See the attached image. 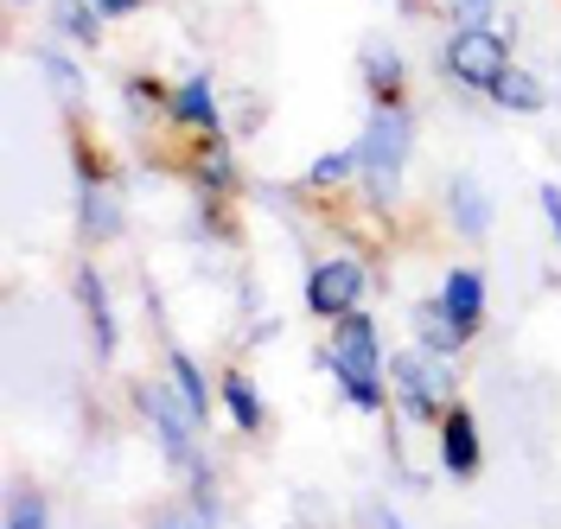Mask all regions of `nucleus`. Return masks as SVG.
I'll use <instances>...</instances> for the list:
<instances>
[{
  "instance_id": "39448f33",
  "label": "nucleus",
  "mask_w": 561,
  "mask_h": 529,
  "mask_svg": "<svg viewBox=\"0 0 561 529\" xmlns=\"http://www.w3.org/2000/svg\"><path fill=\"white\" fill-rule=\"evenodd\" d=\"M135 402H140V415H147V427H153V440H160V453L173 459L179 472H192L198 465V447H192V409L179 402V389L173 383H140L135 389Z\"/></svg>"
},
{
  "instance_id": "a211bd4d",
  "label": "nucleus",
  "mask_w": 561,
  "mask_h": 529,
  "mask_svg": "<svg viewBox=\"0 0 561 529\" xmlns=\"http://www.w3.org/2000/svg\"><path fill=\"white\" fill-rule=\"evenodd\" d=\"M198 192H205V198L237 192V160H230V141H224V135H205V153H198Z\"/></svg>"
},
{
  "instance_id": "ddd939ff",
  "label": "nucleus",
  "mask_w": 561,
  "mask_h": 529,
  "mask_svg": "<svg viewBox=\"0 0 561 529\" xmlns=\"http://www.w3.org/2000/svg\"><path fill=\"white\" fill-rule=\"evenodd\" d=\"M409 319H415L421 352H434V357H459V345H466V332H459V325H454V313L440 307V294H434V300H415V307H409Z\"/></svg>"
},
{
  "instance_id": "bb28decb",
  "label": "nucleus",
  "mask_w": 561,
  "mask_h": 529,
  "mask_svg": "<svg viewBox=\"0 0 561 529\" xmlns=\"http://www.w3.org/2000/svg\"><path fill=\"white\" fill-rule=\"evenodd\" d=\"M370 524H377V529H409L396 510H389V504H370Z\"/></svg>"
},
{
  "instance_id": "aec40b11",
  "label": "nucleus",
  "mask_w": 561,
  "mask_h": 529,
  "mask_svg": "<svg viewBox=\"0 0 561 529\" xmlns=\"http://www.w3.org/2000/svg\"><path fill=\"white\" fill-rule=\"evenodd\" d=\"M38 71H45V83L58 90V103L65 108H83V71L70 65L65 51H38Z\"/></svg>"
},
{
  "instance_id": "412c9836",
  "label": "nucleus",
  "mask_w": 561,
  "mask_h": 529,
  "mask_svg": "<svg viewBox=\"0 0 561 529\" xmlns=\"http://www.w3.org/2000/svg\"><path fill=\"white\" fill-rule=\"evenodd\" d=\"M364 173V153H357V141L339 147V153H325V160H313L307 166V185H345V179Z\"/></svg>"
},
{
  "instance_id": "0eeeda50",
  "label": "nucleus",
  "mask_w": 561,
  "mask_h": 529,
  "mask_svg": "<svg viewBox=\"0 0 561 529\" xmlns=\"http://www.w3.org/2000/svg\"><path fill=\"white\" fill-rule=\"evenodd\" d=\"M77 230L96 237V243H115L122 237V198L96 166H90V147L77 141Z\"/></svg>"
},
{
  "instance_id": "5701e85b",
  "label": "nucleus",
  "mask_w": 561,
  "mask_h": 529,
  "mask_svg": "<svg viewBox=\"0 0 561 529\" xmlns=\"http://www.w3.org/2000/svg\"><path fill=\"white\" fill-rule=\"evenodd\" d=\"M7 529H51V517H45V497L20 492V497H13V510H7Z\"/></svg>"
},
{
  "instance_id": "b1692460",
  "label": "nucleus",
  "mask_w": 561,
  "mask_h": 529,
  "mask_svg": "<svg viewBox=\"0 0 561 529\" xmlns=\"http://www.w3.org/2000/svg\"><path fill=\"white\" fill-rule=\"evenodd\" d=\"M536 205H542V223L556 230V243H561V185H556V179H549V185L536 192Z\"/></svg>"
},
{
  "instance_id": "f3484780",
  "label": "nucleus",
  "mask_w": 561,
  "mask_h": 529,
  "mask_svg": "<svg viewBox=\"0 0 561 529\" xmlns=\"http://www.w3.org/2000/svg\"><path fill=\"white\" fill-rule=\"evenodd\" d=\"M51 26L70 38V45H103V13L90 7V0H51Z\"/></svg>"
},
{
  "instance_id": "cd10ccee",
  "label": "nucleus",
  "mask_w": 561,
  "mask_h": 529,
  "mask_svg": "<svg viewBox=\"0 0 561 529\" xmlns=\"http://www.w3.org/2000/svg\"><path fill=\"white\" fill-rule=\"evenodd\" d=\"M13 7H26V0H13Z\"/></svg>"
},
{
  "instance_id": "6e6552de",
  "label": "nucleus",
  "mask_w": 561,
  "mask_h": 529,
  "mask_svg": "<svg viewBox=\"0 0 561 529\" xmlns=\"http://www.w3.org/2000/svg\"><path fill=\"white\" fill-rule=\"evenodd\" d=\"M485 465V447H479V422H472V409H447L440 415V472L447 479H472Z\"/></svg>"
},
{
  "instance_id": "4be33fe9",
  "label": "nucleus",
  "mask_w": 561,
  "mask_h": 529,
  "mask_svg": "<svg viewBox=\"0 0 561 529\" xmlns=\"http://www.w3.org/2000/svg\"><path fill=\"white\" fill-rule=\"evenodd\" d=\"M122 96H128V115H167V103H173V90H160V83H153V77H128V83H122Z\"/></svg>"
},
{
  "instance_id": "f8f14e48",
  "label": "nucleus",
  "mask_w": 561,
  "mask_h": 529,
  "mask_svg": "<svg viewBox=\"0 0 561 529\" xmlns=\"http://www.w3.org/2000/svg\"><path fill=\"white\" fill-rule=\"evenodd\" d=\"M179 128H198V135H217V122H224V108H217V90H210L205 71H192L185 83L173 90V103H167Z\"/></svg>"
},
{
  "instance_id": "1a4fd4ad",
  "label": "nucleus",
  "mask_w": 561,
  "mask_h": 529,
  "mask_svg": "<svg viewBox=\"0 0 561 529\" xmlns=\"http://www.w3.org/2000/svg\"><path fill=\"white\" fill-rule=\"evenodd\" d=\"M77 307H83V325H90V345H96V364H108L115 357V345H122V332H115V307H108V281L83 262L77 268Z\"/></svg>"
},
{
  "instance_id": "2eb2a0df",
  "label": "nucleus",
  "mask_w": 561,
  "mask_h": 529,
  "mask_svg": "<svg viewBox=\"0 0 561 529\" xmlns=\"http://www.w3.org/2000/svg\"><path fill=\"white\" fill-rule=\"evenodd\" d=\"M485 96H491L497 108H511V115H542V108H549V90H542V77L524 71V65H511V71L497 77Z\"/></svg>"
},
{
  "instance_id": "4468645a",
  "label": "nucleus",
  "mask_w": 561,
  "mask_h": 529,
  "mask_svg": "<svg viewBox=\"0 0 561 529\" xmlns=\"http://www.w3.org/2000/svg\"><path fill=\"white\" fill-rule=\"evenodd\" d=\"M402 83H409V58H402V51H383V45H370V51H364V90H370V103L396 108L402 103Z\"/></svg>"
},
{
  "instance_id": "7ed1b4c3",
  "label": "nucleus",
  "mask_w": 561,
  "mask_h": 529,
  "mask_svg": "<svg viewBox=\"0 0 561 529\" xmlns=\"http://www.w3.org/2000/svg\"><path fill=\"white\" fill-rule=\"evenodd\" d=\"M389 389H396V402H402V415L409 422H434L454 409V357H434L409 345V352L389 357Z\"/></svg>"
},
{
  "instance_id": "9d476101",
  "label": "nucleus",
  "mask_w": 561,
  "mask_h": 529,
  "mask_svg": "<svg viewBox=\"0 0 561 529\" xmlns=\"http://www.w3.org/2000/svg\"><path fill=\"white\" fill-rule=\"evenodd\" d=\"M447 217H454V230L466 237V243H485V230H491V198H485V185L472 173H454L447 179Z\"/></svg>"
},
{
  "instance_id": "a878e982",
  "label": "nucleus",
  "mask_w": 561,
  "mask_h": 529,
  "mask_svg": "<svg viewBox=\"0 0 561 529\" xmlns=\"http://www.w3.org/2000/svg\"><path fill=\"white\" fill-rule=\"evenodd\" d=\"M103 20H128V13H140V0H90Z\"/></svg>"
},
{
  "instance_id": "20e7f679",
  "label": "nucleus",
  "mask_w": 561,
  "mask_h": 529,
  "mask_svg": "<svg viewBox=\"0 0 561 529\" xmlns=\"http://www.w3.org/2000/svg\"><path fill=\"white\" fill-rule=\"evenodd\" d=\"M440 65H447V77L466 83V90H491L497 77L511 71V38L491 33V26H454Z\"/></svg>"
},
{
  "instance_id": "dca6fc26",
  "label": "nucleus",
  "mask_w": 561,
  "mask_h": 529,
  "mask_svg": "<svg viewBox=\"0 0 561 529\" xmlns=\"http://www.w3.org/2000/svg\"><path fill=\"white\" fill-rule=\"evenodd\" d=\"M167 383H173L179 402L192 409V422L205 427V415H210V383H205V370H198V357H192V352H167Z\"/></svg>"
},
{
  "instance_id": "393cba45",
  "label": "nucleus",
  "mask_w": 561,
  "mask_h": 529,
  "mask_svg": "<svg viewBox=\"0 0 561 529\" xmlns=\"http://www.w3.org/2000/svg\"><path fill=\"white\" fill-rule=\"evenodd\" d=\"M262 115H268V108L255 103V96H243V108H237V135H255V128H262Z\"/></svg>"
},
{
  "instance_id": "f03ea898",
  "label": "nucleus",
  "mask_w": 561,
  "mask_h": 529,
  "mask_svg": "<svg viewBox=\"0 0 561 529\" xmlns=\"http://www.w3.org/2000/svg\"><path fill=\"white\" fill-rule=\"evenodd\" d=\"M409 147H415V122H409V103L396 108H370V122H364V135H357V153H364V185H370V198L389 205L396 198V185L409 173Z\"/></svg>"
},
{
  "instance_id": "423d86ee",
  "label": "nucleus",
  "mask_w": 561,
  "mask_h": 529,
  "mask_svg": "<svg viewBox=\"0 0 561 529\" xmlns=\"http://www.w3.org/2000/svg\"><path fill=\"white\" fill-rule=\"evenodd\" d=\"M364 287H370L364 262H357V255H332V262H319L313 275H307V313L313 319L357 313V307H364Z\"/></svg>"
},
{
  "instance_id": "9b49d317",
  "label": "nucleus",
  "mask_w": 561,
  "mask_h": 529,
  "mask_svg": "<svg viewBox=\"0 0 561 529\" xmlns=\"http://www.w3.org/2000/svg\"><path fill=\"white\" fill-rule=\"evenodd\" d=\"M440 307H447L454 325L472 338V332L485 325V275H479V268H447V281H440Z\"/></svg>"
},
{
  "instance_id": "6ab92c4d",
  "label": "nucleus",
  "mask_w": 561,
  "mask_h": 529,
  "mask_svg": "<svg viewBox=\"0 0 561 529\" xmlns=\"http://www.w3.org/2000/svg\"><path fill=\"white\" fill-rule=\"evenodd\" d=\"M224 409H230V422L243 427V434H255V427L268 422V409H262V389L249 383L243 370H230V377H224Z\"/></svg>"
},
{
  "instance_id": "f257e3e1",
  "label": "nucleus",
  "mask_w": 561,
  "mask_h": 529,
  "mask_svg": "<svg viewBox=\"0 0 561 529\" xmlns=\"http://www.w3.org/2000/svg\"><path fill=\"white\" fill-rule=\"evenodd\" d=\"M319 370H332V383H339V395H345V409H357V415H383L389 357H383V345H377V319L370 313L332 319V345L319 352Z\"/></svg>"
}]
</instances>
